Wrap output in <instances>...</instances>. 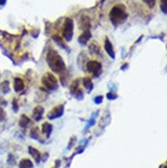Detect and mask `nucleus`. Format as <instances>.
I'll return each mask as SVG.
<instances>
[{
  "label": "nucleus",
  "mask_w": 167,
  "mask_h": 168,
  "mask_svg": "<svg viewBox=\"0 0 167 168\" xmlns=\"http://www.w3.org/2000/svg\"><path fill=\"white\" fill-rule=\"evenodd\" d=\"M106 98H107L108 100H116V99L118 98V95H117L114 92H108V93L106 94Z\"/></svg>",
  "instance_id": "obj_24"
},
{
  "label": "nucleus",
  "mask_w": 167,
  "mask_h": 168,
  "mask_svg": "<svg viewBox=\"0 0 167 168\" xmlns=\"http://www.w3.org/2000/svg\"><path fill=\"white\" fill-rule=\"evenodd\" d=\"M7 163L9 165H15V157L12 154H9V158H7Z\"/></svg>",
  "instance_id": "obj_26"
},
{
  "label": "nucleus",
  "mask_w": 167,
  "mask_h": 168,
  "mask_svg": "<svg viewBox=\"0 0 167 168\" xmlns=\"http://www.w3.org/2000/svg\"><path fill=\"white\" fill-rule=\"evenodd\" d=\"M48 158H49V154H44L43 158V159H41V160H43V161H46V159H48Z\"/></svg>",
  "instance_id": "obj_32"
},
{
  "label": "nucleus",
  "mask_w": 167,
  "mask_h": 168,
  "mask_svg": "<svg viewBox=\"0 0 167 168\" xmlns=\"http://www.w3.org/2000/svg\"><path fill=\"white\" fill-rule=\"evenodd\" d=\"M62 33H63V37L66 41H70L72 39V36H73V21L72 19L70 18L65 19Z\"/></svg>",
  "instance_id": "obj_4"
},
{
  "label": "nucleus",
  "mask_w": 167,
  "mask_h": 168,
  "mask_svg": "<svg viewBox=\"0 0 167 168\" xmlns=\"http://www.w3.org/2000/svg\"><path fill=\"white\" fill-rule=\"evenodd\" d=\"M28 153L33 157V159L35 160V162L37 164L41 161V155L39 152H38V149H36L35 148H33V146H29V148H28Z\"/></svg>",
  "instance_id": "obj_11"
},
{
  "label": "nucleus",
  "mask_w": 167,
  "mask_h": 168,
  "mask_svg": "<svg viewBox=\"0 0 167 168\" xmlns=\"http://www.w3.org/2000/svg\"><path fill=\"white\" fill-rule=\"evenodd\" d=\"M111 115L106 114L105 115H103L102 119L100 120V122H99V126H100V127H102V128L105 127V126H107L109 123H111Z\"/></svg>",
  "instance_id": "obj_19"
},
{
  "label": "nucleus",
  "mask_w": 167,
  "mask_h": 168,
  "mask_svg": "<svg viewBox=\"0 0 167 168\" xmlns=\"http://www.w3.org/2000/svg\"><path fill=\"white\" fill-rule=\"evenodd\" d=\"M161 9L164 14L167 12V0H161Z\"/></svg>",
  "instance_id": "obj_27"
},
{
  "label": "nucleus",
  "mask_w": 167,
  "mask_h": 168,
  "mask_svg": "<svg viewBox=\"0 0 167 168\" xmlns=\"http://www.w3.org/2000/svg\"><path fill=\"white\" fill-rule=\"evenodd\" d=\"M30 137L33 139H39V130L37 127H34L30 131Z\"/></svg>",
  "instance_id": "obj_21"
},
{
  "label": "nucleus",
  "mask_w": 167,
  "mask_h": 168,
  "mask_svg": "<svg viewBox=\"0 0 167 168\" xmlns=\"http://www.w3.org/2000/svg\"><path fill=\"white\" fill-rule=\"evenodd\" d=\"M90 53L91 54H99V46H98V44L97 43H91L90 44Z\"/></svg>",
  "instance_id": "obj_22"
},
{
  "label": "nucleus",
  "mask_w": 167,
  "mask_h": 168,
  "mask_svg": "<svg viewBox=\"0 0 167 168\" xmlns=\"http://www.w3.org/2000/svg\"><path fill=\"white\" fill-rule=\"evenodd\" d=\"M0 91L2 92V94H9L10 92L9 88V81H3L0 84Z\"/></svg>",
  "instance_id": "obj_18"
},
{
  "label": "nucleus",
  "mask_w": 167,
  "mask_h": 168,
  "mask_svg": "<svg viewBox=\"0 0 167 168\" xmlns=\"http://www.w3.org/2000/svg\"><path fill=\"white\" fill-rule=\"evenodd\" d=\"M91 32H90V30H86V31H84V32L80 34V37H79V43L82 44V46H85V44H87V43L89 40H90V38H91Z\"/></svg>",
  "instance_id": "obj_10"
},
{
  "label": "nucleus",
  "mask_w": 167,
  "mask_h": 168,
  "mask_svg": "<svg viewBox=\"0 0 167 168\" xmlns=\"http://www.w3.org/2000/svg\"><path fill=\"white\" fill-rule=\"evenodd\" d=\"M41 84H43L44 88H46L48 90H51V91L57 90L59 87L58 80L51 72H46L43 75V77H41Z\"/></svg>",
  "instance_id": "obj_3"
},
{
  "label": "nucleus",
  "mask_w": 167,
  "mask_h": 168,
  "mask_svg": "<svg viewBox=\"0 0 167 168\" xmlns=\"http://www.w3.org/2000/svg\"><path fill=\"white\" fill-rule=\"evenodd\" d=\"M75 141H77V138H75V136H72L71 137V139H70L69 141V144H68V146H67V149H70L73 146V144L75 143Z\"/></svg>",
  "instance_id": "obj_31"
},
{
  "label": "nucleus",
  "mask_w": 167,
  "mask_h": 168,
  "mask_svg": "<svg viewBox=\"0 0 167 168\" xmlns=\"http://www.w3.org/2000/svg\"><path fill=\"white\" fill-rule=\"evenodd\" d=\"M12 109H14L15 112L19 111V104H18V102H17V99H14V100H12Z\"/></svg>",
  "instance_id": "obj_30"
},
{
  "label": "nucleus",
  "mask_w": 167,
  "mask_h": 168,
  "mask_svg": "<svg viewBox=\"0 0 167 168\" xmlns=\"http://www.w3.org/2000/svg\"><path fill=\"white\" fill-rule=\"evenodd\" d=\"M64 108H65L64 104H59L56 107H54L48 114V119L55 120V119H58V118H61L64 114Z\"/></svg>",
  "instance_id": "obj_6"
},
{
  "label": "nucleus",
  "mask_w": 167,
  "mask_h": 168,
  "mask_svg": "<svg viewBox=\"0 0 167 168\" xmlns=\"http://www.w3.org/2000/svg\"><path fill=\"white\" fill-rule=\"evenodd\" d=\"M164 168H166V166H164Z\"/></svg>",
  "instance_id": "obj_35"
},
{
  "label": "nucleus",
  "mask_w": 167,
  "mask_h": 168,
  "mask_svg": "<svg viewBox=\"0 0 167 168\" xmlns=\"http://www.w3.org/2000/svg\"><path fill=\"white\" fill-rule=\"evenodd\" d=\"M86 67H87V71L93 73L95 77H98L101 73V69H102V65L100 62L95 61V60H91L86 63Z\"/></svg>",
  "instance_id": "obj_5"
},
{
  "label": "nucleus",
  "mask_w": 167,
  "mask_h": 168,
  "mask_svg": "<svg viewBox=\"0 0 167 168\" xmlns=\"http://www.w3.org/2000/svg\"><path fill=\"white\" fill-rule=\"evenodd\" d=\"M33 163L30 159H22L19 163V168H32Z\"/></svg>",
  "instance_id": "obj_17"
},
{
  "label": "nucleus",
  "mask_w": 167,
  "mask_h": 168,
  "mask_svg": "<svg viewBox=\"0 0 167 168\" xmlns=\"http://www.w3.org/2000/svg\"><path fill=\"white\" fill-rule=\"evenodd\" d=\"M80 27H82L84 31L89 30V28H90V19L87 15H84L82 20H80Z\"/></svg>",
  "instance_id": "obj_16"
},
{
  "label": "nucleus",
  "mask_w": 167,
  "mask_h": 168,
  "mask_svg": "<svg viewBox=\"0 0 167 168\" xmlns=\"http://www.w3.org/2000/svg\"><path fill=\"white\" fill-rule=\"evenodd\" d=\"M6 118V114H5L4 109L2 107H0V122H3Z\"/></svg>",
  "instance_id": "obj_28"
},
{
  "label": "nucleus",
  "mask_w": 167,
  "mask_h": 168,
  "mask_svg": "<svg viewBox=\"0 0 167 168\" xmlns=\"http://www.w3.org/2000/svg\"><path fill=\"white\" fill-rule=\"evenodd\" d=\"M25 88V84H24V81L22 80L21 77H15L14 80V89L17 93L19 92H22L24 90Z\"/></svg>",
  "instance_id": "obj_9"
},
{
  "label": "nucleus",
  "mask_w": 167,
  "mask_h": 168,
  "mask_svg": "<svg viewBox=\"0 0 167 168\" xmlns=\"http://www.w3.org/2000/svg\"><path fill=\"white\" fill-rule=\"evenodd\" d=\"M31 121L29 118L27 117L26 115H22L20 118V121H19V125L21 128H23V129H25V128H27L28 126L30 125Z\"/></svg>",
  "instance_id": "obj_14"
},
{
  "label": "nucleus",
  "mask_w": 167,
  "mask_h": 168,
  "mask_svg": "<svg viewBox=\"0 0 167 168\" xmlns=\"http://www.w3.org/2000/svg\"><path fill=\"white\" fill-rule=\"evenodd\" d=\"M41 131H43V133L46 136V137H49L52 131H53V126H52V124H49V123H48V122L43 123V126H41Z\"/></svg>",
  "instance_id": "obj_13"
},
{
  "label": "nucleus",
  "mask_w": 167,
  "mask_h": 168,
  "mask_svg": "<svg viewBox=\"0 0 167 168\" xmlns=\"http://www.w3.org/2000/svg\"><path fill=\"white\" fill-rule=\"evenodd\" d=\"M43 114H44V108L41 105H37L34 109H33V111H32V118H33V120L36 121V122L40 121L41 119H43Z\"/></svg>",
  "instance_id": "obj_8"
},
{
  "label": "nucleus",
  "mask_w": 167,
  "mask_h": 168,
  "mask_svg": "<svg viewBox=\"0 0 167 168\" xmlns=\"http://www.w3.org/2000/svg\"><path fill=\"white\" fill-rule=\"evenodd\" d=\"M150 9H154L156 6V0H142Z\"/></svg>",
  "instance_id": "obj_25"
},
{
  "label": "nucleus",
  "mask_w": 167,
  "mask_h": 168,
  "mask_svg": "<svg viewBox=\"0 0 167 168\" xmlns=\"http://www.w3.org/2000/svg\"><path fill=\"white\" fill-rule=\"evenodd\" d=\"M127 67H128V64H125L124 66H122V67H121V69H122V70H125Z\"/></svg>",
  "instance_id": "obj_34"
},
{
  "label": "nucleus",
  "mask_w": 167,
  "mask_h": 168,
  "mask_svg": "<svg viewBox=\"0 0 167 168\" xmlns=\"http://www.w3.org/2000/svg\"><path fill=\"white\" fill-rule=\"evenodd\" d=\"M128 14L126 12V9L124 5H116L111 9V12H109V19H111V23L114 25H120L123 24L125 21L127 20Z\"/></svg>",
  "instance_id": "obj_2"
},
{
  "label": "nucleus",
  "mask_w": 167,
  "mask_h": 168,
  "mask_svg": "<svg viewBox=\"0 0 167 168\" xmlns=\"http://www.w3.org/2000/svg\"><path fill=\"white\" fill-rule=\"evenodd\" d=\"M46 63H48L49 67L52 69V71L55 73H61L65 71V62L58 52L54 51V50H49L46 54Z\"/></svg>",
  "instance_id": "obj_1"
},
{
  "label": "nucleus",
  "mask_w": 167,
  "mask_h": 168,
  "mask_svg": "<svg viewBox=\"0 0 167 168\" xmlns=\"http://www.w3.org/2000/svg\"><path fill=\"white\" fill-rule=\"evenodd\" d=\"M53 39H54V41H56V43H58L60 46H61V48H63V49H67V46L64 44L63 40H62V38L60 37V36H58V35H55V36H53Z\"/></svg>",
  "instance_id": "obj_23"
},
{
  "label": "nucleus",
  "mask_w": 167,
  "mask_h": 168,
  "mask_svg": "<svg viewBox=\"0 0 167 168\" xmlns=\"http://www.w3.org/2000/svg\"><path fill=\"white\" fill-rule=\"evenodd\" d=\"M94 102H95L96 104H101L102 103V101H103V96H101V95H99V96H96L95 98L93 99Z\"/></svg>",
  "instance_id": "obj_29"
},
{
  "label": "nucleus",
  "mask_w": 167,
  "mask_h": 168,
  "mask_svg": "<svg viewBox=\"0 0 167 168\" xmlns=\"http://www.w3.org/2000/svg\"><path fill=\"white\" fill-rule=\"evenodd\" d=\"M98 114H99V111H95V112H94V114H93L92 115H91L90 120H89L88 124H87V126H86V128H85V131L87 130V129H89V128H90L91 126H93L94 124H95V123H96V118H97Z\"/></svg>",
  "instance_id": "obj_20"
},
{
  "label": "nucleus",
  "mask_w": 167,
  "mask_h": 168,
  "mask_svg": "<svg viewBox=\"0 0 167 168\" xmlns=\"http://www.w3.org/2000/svg\"><path fill=\"white\" fill-rule=\"evenodd\" d=\"M83 85L86 89H87L88 93H91V92H92L93 88H94V85H93V82H92L91 78H89V77L83 78Z\"/></svg>",
  "instance_id": "obj_15"
},
{
  "label": "nucleus",
  "mask_w": 167,
  "mask_h": 168,
  "mask_svg": "<svg viewBox=\"0 0 167 168\" xmlns=\"http://www.w3.org/2000/svg\"><path fill=\"white\" fill-rule=\"evenodd\" d=\"M6 3V0H0V5H3Z\"/></svg>",
  "instance_id": "obj_33"
},
{
  "label": "nucleus",
  "mask_w": 167,
  "mask_h": 168,
  "mask_svg": "<svg viewBox=\"0 0 167 168\" xmlns=\"http://www.w3.org/2000/svg\"><path fill=\"white\" fill-rule=\"evenodd\" d=\"M104 50H105V52L107 53V55L111 58H113L114 59V48H113V43L109 41V39L106 38L105 39V43H104Z\"/></svg>",
  "instance_id": "obj_12"
},
{
  "label": "nucleus",
  "mask_w": 167,
  "mask_h": 168,
  "mask_svg": "<svg viewBox=\"0 0 167 168\" xmlns=\"http://www.w3.org/2000/svg\"><path fill=\"white\" fill-rule=\"evenodd\" d=\"M70 94L77 97V99H83V91L80 89V80H75L70 86Z\"/></svg>",
  "instance_id": "obj_7"
}]
</instances>
